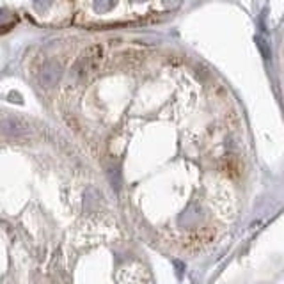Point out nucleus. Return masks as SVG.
<instances>
[{"label": "nucleus", "instance_id": "2", "mask_svg": "<svg viewBox=\"0 0 284 284\" xmlns=\"http://www.w3.org/2000/svg\"><path fill=\"white\" fill-rule=\"evenodd\" d=\"M59 77H61V66H59L55 61L46 62V64L43 66V69H41V84L45 85V87H52V85L59 80Z\"/></svg>", "mask_w": 284, "mask_h": 284}, {"label": "nucleus", "instance_id": "3", "mask_svg": "<svg viewBox=\"0 0 284 284\" xmlns=\"http://www.w3.org/2000/svg\"><path fill=\"white\" fill-rule=\"evenodd\" d=\"M257 46H259V50L263 52V55H265V59H270V50H268V46H266V43L263 41L261 38H257Z\"/></svg>", "mask_w": 284, "mask_h": 284}, {"label": "nucleus", "instance_id": "1", "mask_svg": "<svg viewBox=\"0 0 284 284\" xmlns=\"http://www.w3.org/2000/svg\"><path fill=\"white\" fill-rule=\"evenodd\" d=\"M119 284H150V279H148L144 268L133 266V268H126L121 272Z\"/></svg>", "mask_w": 284, "mask_h": 284}]
</instances>
